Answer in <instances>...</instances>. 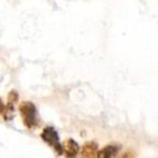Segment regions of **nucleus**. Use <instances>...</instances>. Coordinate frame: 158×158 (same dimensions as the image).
<instances>
[{
  "mask_svg": "<svg viewBox=\"0 0 158 158\" xmlns=\"http://www.w3.org/2000/svg\"><path fill=\"white\" fill-rule=\"evenodd\" d=\"M19 111L21 113V117L23 123L27 128H33L38 125L37 118V108L30 101H23L19 106Z\"/></svg>",
  "mask_w": 158,
  "mask_h": 158,
  "instance_id": "f257e3e1",
  "label": "nucleus"
},
{
  "mask_svg": "<svg viewBox=\"0 0 158 158\" xmlns=\"http://www.w3.org/2000/svg\"><path fill=\"white\" fill-rule=\"evenodd\" d=\"M41 138L44 142H46L53 148V151H54L57 156L63 155V145H61L60 141H59V135L53 127H45L41 133Z\"/></svg>",
  "mask_w": 158,
  "mask_h": 158,
  "instance_id": "f03ea898",
  "label": "nucleus"
},
{
  "mask_svg": "<svg viewBox=\"0 0 158 158\" xmlns=\"http://www.w3.org/2000/svg\"><path fill=\"white\" fill-rule=\"evenodd\" d=\"M63 145V154L66 158H75L80 152V146L73 139H68L64 142Z\"/></svg>",
  "mask_w": 158,
  "mask_h": 158,
  "instance_id": "7ed1b4c3",
  "label": "nucleus"
},
{
  "mask_svg": "<svg viewBox=\"0 0 158 158\" xmlns=\"http://www.w3.org/2000/svg\"><path fill=\"white\" fill-rule=\"evenodd\" d=\"M98 153V145L97 143L90 141L86 142L81 148V155L84 158H95Z\"/></svg>",
  "mask_w": 158,
  "mask_h": 158,
  "instance_id": "20e7f679",
  "label": "nucleus"
},
{
  "mask_svg": "<svg viewBox=\"0 0 158 158\" xmlns=\"http://www.w3.org/2000/svg\"><path fill=\"white\" fill-rule=\"evenodd\" d=\"M117 152H118V148L116 146L114 145L104 146L101 151H99L97 153L95 158H112L117 154Z\"/></svg>",
  "mask_w": 158,
  "mask_h": 158,
  "instance_id": "39448f33",
  "label": "nucleus"
},
{
  "mask_svg": "<svg viewBox=\"0 0 158 158\" xmlns=\"http://www.w3.org/2000/svg\"><path fill=\"white\" fill-rule=\"evenodd\" d=\"M17 99H19V95H17V93L15 92V90L10 92V94L8 95V100H9V103L10 104L15 103V102L17 101Z\"/></svg>",
  "mask_w": 158,
  "mask_h": 158,
  "instance_id": "423d86ee",
  "label": "nucleus"
},
{
  "mask_svg": "<svg viewBox=\"0 0 158 158\" xmlns=\"http://www.w3.org/2000/svg\"><path fill=\"white\" fill-rule=\"evenodd\" d=\"M119 158H135V156H133V154L131 152H126L124 154H122Z\"/></svg>",
  "mask_w": 158,
  "mask_h": 158,
  "instance_id": "0eeeda50",
  "label": "nucleus"
},
{
  "mask_svg": "<svg viewBox=\"0 0 158 158\" xmlns=\"http://www.w3.org/2000/svg\"><path fill=\"white\" fill-rule=\"evenodd\" d=\"M4 110H6V106H4V103L2 102V100L0 99V114H2V113L4 112Z\"/></svg>",
  "mask_w": 158,
  "mask_h": 158,
  "instance_id": "6e6552de",
  "label": "nucleus"
}]
</instances>
